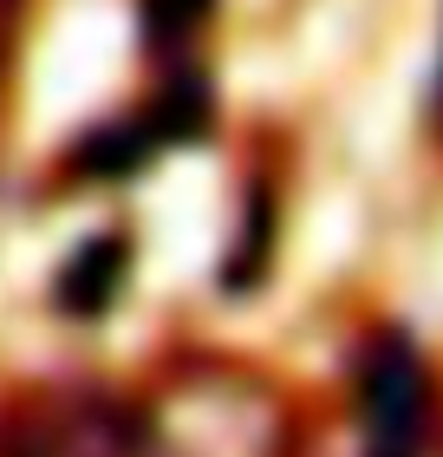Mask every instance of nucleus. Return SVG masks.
Listing matches in <instances>:
<instances>
[{
    "instance_id": "obj_2",
    "label": "nucleus",
    "mask_w": 443,
    "mask_h": 457,
    "mask_svg": "<svg viewBox=\"0 0 443 457\" xmlns=\"http://www.w3.org/2000/svg\"><path fill=\"white\" fill-rule=\"evenodd\" d=\"M124 281V242L104 236L92 248H78V255L66 262V275H59V301L72 307V314H104Z\"/></svg>"
},
{
    "instance_id": "obj_3",
    "label": "nucleus",
    "mask_w": 443,
    "mask_h": 457,
    "mask_svg": "<svg viewBox=\"0 0 443 457\" xmlns=\"http://www.w3.org/2000/svg\"><path fill=\"white\" fill-rule=\"evenodd\" d=\"M151 144H157L151 118H144V124H118V131L92 137L86 151H78V163H86L92 177H124V170H137V163H144V151H151Z\"/></svg>"
},
{
    "instance_id": "obj_4",
    "label": "nucleus",
    "mask_w": 443,
    "mask_h": 457,
    "mask_svg": "<svg viewBox=\"0 0 443 457\" xmlns=\"http://www.w3.org/2000/svg\"><path fill=\"white\" fill-rule=\"evenodd\" d=\"M137 13H144V39H151L157 53H170V46H183V39L202 27L209 0H144Z\"/></svg>"
},
{
    "instance_id": "obj_1",
    "label": "nucleus",
    "mask_w": 443,
    "mask_h": 457,
    "mask_svg": "<svg viewBox=\"0 0 443 457\" xmlns=\"http://www.w3.org/2000/svg\"><path fill=\"white\" fill-rule=\"evenodd\" d=\"M365 457H417L424 438V366L405 334H385L365 353Z\"/></svg>"
}]
</instances>
